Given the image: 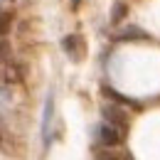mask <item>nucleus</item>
<instances>
[{
  "label": "nucleus",
  "instance_id": "nucleus-1",
  "mask_svg": "<svg viewBox=\"0 0 160 160\" xmlns=\"http://www.w3.org/2000/svg\"><path fill=\"white\" fill-rule=\"evenodd\" d=\"M62 49L69 54V59L72 62H81L84 57V37H81L79 32H72V35H67L64 40H62Z\"/></svg>",
  "mask_w": 160,
  "mask_h": 160
},
{
  "label": "nucleus",
  "instance_id": "nucleus-2",
  "mask_svg": "<svg viewBox=\"0 0 160 160\" xmlns=\"http://www.w3.org/2000/svg\"><path fill=\"white\" fill-rule=\"evenodd\" d=\"M99 138L101 143L106 145V148H113V145H118V143H123V128H118V126H113V123H103L99 128Z\"/></svg>",
  "mask_w": 160,
  "mask_h": 160
},
{
  "label": "nucleus",
  "instance_id": "nucleus-3",
  "mask_svg": "<svg viewBox=\"0 0 160 160\" xmlns=\"http://www.w3.org/2000/svg\"><path fill=\"white\" fill-rule=\"evenodd\" d=\"M103 116H106V121L108 123H113V126H118V128H128V113L121 108V106H116V103H108V106H103Z\"/></svg>",
  "mask_w": 160,
  "mask_h": 160
},
{
  "label": "nucleus",
  "instance_id": "nucleus-4",
  "mask_svg": "<svg viewBox=\"0 0 160 160\" xmlns=\"http://www.w3.org/2000/svg\"><path fill=\"white\" fill-rule=\"evenodd\" d=\"M52 113H54V96L49 94L44 99V116H42V138H44V143H49V121H52Z\"/></svg>",
  "mask_w": 160,
  "mask_h": 160
},
{
  "label": "nucleus",
  "instance_id": "nucleus-5",
  "mask_svg": "<svg viewBox=\"0 0 160 160\" xmlns=\"http://www.w3.org/2000/svg\"><path fill=\"white\" fill-rule=\"evenodd\" d=\"M116 40L121 42H133V40H148V32H143L140 27H126L116 35Z\"/></svg>",
  "mask_w": 160,
  "mask_h": 160
},
{
  "label": "nucleus",
  "instance_id": "nucleus-6",
  "mask_svg": "<svg viewBox=\"0 0 160 160\" xmlns=\"http://www.w3.org/2000/svg\"><path fill=\"white\" fill-rule=\"evenodd\" d=\"M103 94L108 96V99H113L116 103H123V106H133V108H140V103L138 101H133V99H126V96H121L116 89H108V86H103Z\"/></svg>",
  "mask_w": 160,
  "mask_h": 160
},
{
  "label": "nucleus",
  "instance_id": "nucleus-7",
  "mask_svg": "<svg viewBox=\"0 0 160 160\" xmlns=\"http://www.w3.org/2000/svg\"><path fill=\"white\" fill-rule=\"evenodd\" d=\"M126 15H128V5L121 2V0H118V2H113V8H111V25H118Z\"/></svg>",
  "mask_w": 160,
  "mask_h": 160
},
{
  "label": "nucleus",
  "instance_id": "nucleus-8",
  "mask_svg": "<svg viewBox=\"0 0 160 160\" xmlns=\"http://www.w3.org/2000/svg\"><path fill=\"white\" fill-rule=\"evenodd\" d=\"M8 30H10V15L0 12V35H8Z\"/></svg>",
  "mask_w": 160,
  "mask_h": 160
},
{
  "label": "nucleus",
  "instance_id": "nucleus-9",
  "mask_svg": "<svg viewBox=\"0 0 160 160\" xmlns=\"http://www.w3.org/2000/svg\"><path fill=\"white\" fill-rule=\"evenodd\" d=\"M96 160H118V158H116V153H99Z\"/></svg>",
  "mask_w": 160,
  "mask_h": 160
},
{
  "label": "nucleus",
  "instance_id": "nucleus-10",
  "mask_svg": "<svg viewBox=\"0 0 160 160\" xmlns=\"http://www.w3.org/2000/svg\"><path fill=\"white\" fill-rule=\"evenodd\" d=\"M8 49H10V47H8V42H0V59H5V57H8Z\"/></svg>",
  "mask_w": 160,
  "mask_h": 160
},
{
  "label": "nucleus",
  "instance_id": "nucleus-11",
  "mask_svg": "<svg viewBox=\"0 0 160 160\" xmlns=\"http://www.w3.org/2000/svg\"><path fill=\"white\" fill-rule=\"evenodd\" d=\"M79 5H81V0H72V8H74V10H77Z\"/></svg>",
  "mask_w": 160,
  "mask_h": 160
}]
</instances>
